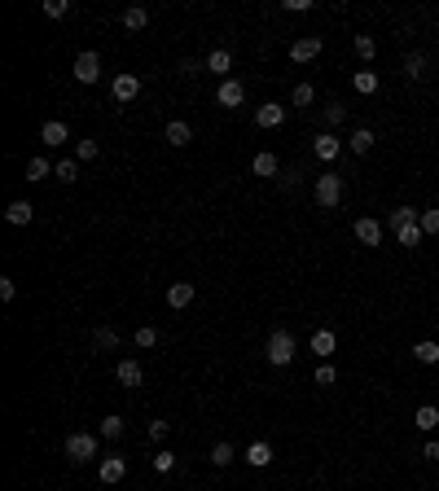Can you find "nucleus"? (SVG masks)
Instances as JSON below:
<instances>
[{"label":"nucleus","instance_id":"f257e3e1","mask_svg":"<svg viewBox=\"0 0 439 491\" xmlns=\"http://www.w3.org/2000/svg\"><path fill=\"white\" fill-rule=\"evenodd\" d=\"M264 355H268V364H272V368H286V364L294 360V333H290V329H272V333H268Z\"/></svg>","mask_w":439,"mask_h":491},{"label":"nucleus","instance_id":"f03ea898","mask_svg":"<svg viewBox=\"0 0 439 491\" xmlns=\"http://www.w3.org/2000/svg\"><path fill=\"white\" fill-rule=\"evenodd\" d=\"M312 198H316V207L334 211L338 202H343V176H338V171H325V176H316V185H312Z\"/></svg>","mask_w":439,"mask_h":491},{"label":"nucleus","instance_id":"7ed1b4c3","mask_svg":"<svg viewBox=\"0 0 439 491\" xmlns=\"http://www.w3.org/2000/svg\"><path fill=\"white\" fill-rule=\"evenodd\" d=\"M66 457L75 461V465H84L97 457V435H88V430H75V435L66 439Z\"/></svg>","mask_w":439,"mask_h":491},{"label":"nucleus","instance_id":"20e7f679","mask_svg":"<svg viewBox=\"0 0 439 491\" xmlns=\"http://www.w3.org/2000/svg\"><path fill=\"white\" fill-rule=\"evenodd\" d=\"M110 92H114V101H119V105H132V101L141 97V79H136V75H114Z\"/></svg>","mask_w":439,"mask_h":491},{"label":"nucleus","instance_id":"39448f33","mask_svg":"<svg viewBox=\"0 0 439 491\" xmlns=\"http://www.w3.org/2000/svg\"><path fill=\"white\" fill-rule=\"evenodd\" d=\"M75 79H79V83H97V79H101V57L92 53V49L75 57Z\"/></svg>","mask_w":439,"mask_h":491},{"label":"nucleus","instance_id":"423d86ee","mask_svg":"<svg viewBox=\"0 0 439 491\" xmlns=\"http://www.w3.org/2000/svg\"><path fill=\"white\" fill-rule=\"evenodd\" d=\"M321 49H325L321 35H303V40L290 44V57H294V62H312V57H321Z\"/></svg>","mask_w":439,"mask_h":491},{"label":"nucleus","instance_id":"0eeeda50","mask_svg":"<svg viewBox=\"0 0 439 491\" xmlns=\"http://www.w3.org/2000/svg\"><path fill=\"white\" fill-rule=\"evenodd\" d=\"M382 237H387V229L378 220H356V242L360 246H382Z\"/></svg>","mask_w":439,"mask_h":491},{"label":"nucleus","instance_id":"6e6552de","mask_svg":"<svg viewBox=\"0 0 439 491\" xmlns=\"http://www.w3.org/2000/svg\"><path fill=\"white\" fill-rule=\"evenodd\" d=\"M216 97H220L224 110H237V105L246 101V88H242L237 79H220V92H216Z\"/></svg>","mask_w":439,"mask_h":491},{"label":"nucleus","instance_id":"1a4fd4ad","mask_svg":"<svg viewBox=\"0 0 439 491\" xmlns=\"http://www.w3.org/2000/svg\"><path fill=\"white\" fill-rule=\"evenodd\" d=\"M123 474H127V461L123 457H105L101 465H97V478H101V483H123Z\"/></svg>","mask_w":439,"mask_h":491},{"label":"nucleus","instance_id":"9d476101","mask_svg":"<svg viewBox=\"0 0 439 491\" xmlns=\"http://www.w3.org/2000/svg\"><path fill=\"white\" fill-rule=\"evenodd\" d=\"M255 123H259V127H281V123H286V105H277V101L259 105V110H255Z\"/></svg>","mask_w":439,"mask_h":491},{"label":"nucleus","instance_id":"9b49d317","mask_svg":"<svg viewBox=\"0 0 439 491\" xmlns=\"http://www.w3.org/2000/svg\"><path fill=\"white\" fill-rule=\"evenodd\" d=\"M312 149H316V158H321V163H334V158H338V149H343V140L334 136V132H321Z\"/></svg>","mask_w":439,"mask_h":491},{"label":"nucleus","instance_id":"f8f14e48","mask_svg":"<svg viewBox=\"0 0 439 491\" xmlns=\"http://www.w3.org/2000/svg\"><path fill=\"white\" fill-rule=\"evenodd\" d=\"M189 303H194V285H189V281H172V285H167V307L181 311V307H189Z\"/></svg>","mask_w":439,"mask_h":491},{"label":"nucleus","instance_id":"ddd939ff","mask_svg":"<svg viewBox=\"0 0 439 491\" xmlns=\"http://www.w3.org/2000/svg\"><path fill=\"white\" fill-rule=\"evenodd\" d=\"M5 220H9V224H18V229H22V224H31V220H35V207H31V202H22V198H18V202H9V207H5Z\"/></svg>","mask_w":439,"mask_h":491},{"label":"nucleus","instance_id":"4468645a","mask_svg":"<svg viewBox=\"0 0 439 491\" xmlns=\"http://www.w3.org/2000/svg\"><path fill=\"white\" fill-rule=\"evenodd\" d=\"M418 220H422V211H413V207H396V211L387 215V229H391V233H400L405 224H418Z\"/></svg>","mask_w":439,"mask_h":491},{"label":"nucleus","instance_id":"2eb2a0df","mask_svg":"<svg viewBox=\"0 0 439 491\" xmlns=\"http://www.w3.org/2000/svg\"><path fill=\"white\" fill-rule=\"evenodd\" d=\"M40 140H44V145H66V140H70V132H66V123L49 118V123L40 127Z\"/></svg>","mask_w":439,"mask_h":491},{"label":"nucleus","instance_id":"dca6fc26","mask_svg":"<svg viewBox=\"0 0 439 491\" xmlns=\"http://www.w3.org/2000/svg\"><path fill=\"white\" fill-rule=\"evenodd\" d=\"M189 140H194V127H189L185 118H172V123H167V145L181 149V145H189Z\"/></svg>","mask_w":439,"mask_h":491},{"label":"nucleus","instance_id":"f3484780","mask_svg":"<svg viewBox=\"0 0 439 491\" xmlns=\"http://www.w3.org/2000/svg\"><path fill=\"white\" fill-rule=\"evenodd\" d=\"M114 377H119V386H141V364L136 360H119V368H114Z\"/></svg>","mask_w":439,"mask_h":491},{"label":"nucleus","instance_id":"a211bd4d","mask_svg":"<svg viewBox=\"0 0 439 491\" xmlns=\"http://www.w3.org/2000/svg\"><path fill=\"white\" fill-rule=\"evenodd\" d=\"M207 70H211V75H220V79H229V70H233V53H229V49H216V53L207 57Z\"/></svg>","mask_w":439,"mask_h":491},{"label":"nucleus","instance_id":"6ab92c4d","mask_svg":"<svg viewBox=\"0 0 439 491\" xmlns=\"http://www.w3.org/2000/svg\"><path fill=\"white\" fill-rule=\"evenodd\" d=\"M351 88L360 92V97H374V92H378V70H356V75H351Z\"/></svg>","mask_w":439,"mask_h":491},{"label":"nucleus","instance_id":"aec40b11","mask_svg":"<svg viewBox=\"0 0 439 491\" xmlns=\"http://www.w3.org/2000/svg\"><path fill=\"white\" fill-rule=\"evenodd\" d=\"M334 346H338V338H334L329 329H316V333H312V351L321 355V360H329V355H334Z\"/></svg>","mask_w":439,"mask_h":491},{"label":"nucleus","instance_id":"412c9836","mask_svg":"<svg viewBox=\"0 0 439 491\" xmlns=\"http://www.w3.org/2000/svg\"><path fill=\"white\" fill-rule=\"evenodd\" d=\"M246 461H251L255 470H264V465H272V448H268L264 439H255L251 448H246Z\"/></svg>","mask_w":439,"mask_h":491},{"label":"nucleus","instance_id":"4be33fe9","mask_svg":"<svg viewBox=\"0 0 439 491\" xmlns=\"http://www.w3.org/2000/svg\"><path fill=\"white\" fill-rule=\"evenodd\" d=\"M413 426H418V430H426V435H431V430L439 426V408H435V404H422V408L413 412Z\"/></svg>","mask_w":439,"mask_h":491},{"label":"nucleus","instance_id":"5701e85b","mask_svg":"<svg viewBox=\"0 0 439 491\" xmlns=\"http://www.w3.org/2000/svg\"><path fill=\"white\" fill-rule=\"evenodd\" d=\"M374 140H378V136H374V127H356L347 145H351V154H369V149H374Z\"/></svg>","mask_w":439,"mask_h":491},{"label":"nucleus","instance_id":"b1692460","mask_svg":"<svg viewBox=\"0 0 439 491\" xmlns=\"http://www.w3.org/2000/svg\"><path fill=\"white\" fill-rule=\"evenodd\" d=\"M251 171H255V176H268V180H272V176H281V163L272 158V154H255Z\"/></svg>","mask_w":439,"mask_h":491},{"label":"nucleus","instance_id":"393cba45","mask_svg":"<svg viewBox=\"0 0 439 491\" xmlns=\"http://www.w3.org/2000/svg\"><path fill=\"white\" fill-rule=\"evenodd\" d=\"M49 176H53V167H49V158H27V180H31V185L49 180Z\"/></svg>","mask_w":439,"mask_h":491},{"label":"nucleus","instance_id":"a878e982","mask_svg":"<svg viewBox=\"0 0 439 491\" xmlns=\"http://www.w3.org/2000/svg\"><path fill=\"white\" fill-rule=\"evenodd\" d=\"M413 360H418V364H439V342H431V338L418 342V346H413Z\"/></svg>","mask_w":439,"mask_h":491},{"label":"nucleus","instance_id":"bb28decb","mask_svg":"<svg viewBox=\"0 0 439 491\" xmlns=\"http://www.w3.org/2000/svg\"><path fill=\"white\" fill-rule=\"evenodd\" d=\"M92 342H97L101 351H114V346H119V329H114V325H97V333H92Z\"/></svg>","mask_w":439,"mask_h":491},{"label":"nucleus","instance_id":"cd10ccee","mask_svg":"<svg viewBox=\"0 0 439 491\" xmlns=\"http://www.w3.org/2000/svg\"><path fill=\"white\" fill-rule=\"evenodd\" d=\"M53 176H57V180H62V185H70V180H79V158H62V163L53 167Z\"/></svg>","mask_w":439,"mask_h":491},{"label":"nucleus","instance_id":"c85d7f7f","mask_svg":"<svg viewBox=\"0 0 439 491\" xmlns=\"http://www.w3.org/2000/svg\"><path fill=\"white\" fill-rule=\"evenodd\" d=\"M422 237H426V233H422V224H405V229L396 233V242L413 250V246H422Z\"/></svg>","mask_w":439,"mask_h":491},{"label":"nucleus","instance_id":"c756f323","mask_svg":"<svg viewBox=\"0 0 439 491\" xmlns=\"http://www.w3.org/2000/svg\"><path fill=\"white\" fill-rule=\"evenodd\" d=\"M145 22H150V14H145V9H141V5L123 9V27H127V31H141V27H145Z\"/></svg>","mask_w":439,"mask_h":491},{"label":"nucleus","instance_id":"7c9ffc66","mask_svg":"<svg viewBox=\"0 0 439 491\" xmlns=\"http://www.w3.org/2000/svg\"><path fill=\"white\" fill-rule=\"evenodd\" d=\"M405 75H409V79H422V75H426V53H409V57H405Z\"/></svg>","mask_w":439,"mask_h":491},{"label":"nucleus","instance_id":"2f4dec72","mask_svg":"<svg viewBox=\"0 0 439 491\" xmlns=\"http://www.w3.org/2000/svg\"><path fill=\"white\" fill-rule=\"evenodd\" d=\"M101 439H123V417H105V421L97 426Z\"/></svg>","mask_w":439,"mask_h":491},{"label":"nucleus","instance_id":"473e14b6","mask_svg":"<svg viewBox=\"0 0 439 491\" xmlns=\"http://www.w3.org/2000/svg\"><path fill=\"white\" fill-rule=\"evenodd\" d=\"M233 457H237L233 443H216V448H211V465H220V470H224V465H233Z\"/></svg>","mask_w":439,"mask_h":491},{"label":"nucleus","instance_id":"72a5a7b5","mask_svg":"<svg viewBox=\"0 0 439 491\" xmlns=\"http://www.w3.org/2000/svg\"><path fill=\"white\" fill-rule=\"evenodd\" d=\"M290 101H294V105H303V110H307V105L316 101V88H312V83H299V88L290 92Z\"/></svg>","mask_w":439,"mask_h":491},{"label":"nucleus","instance_id":"f704fd0d","mask_svg":"<svg viewBox=\"0 0 439 491\" xmlns=\"http://www.w3.org/2000/svg\"><path fill=\"white\" fill-rule=\"evenodd\" d=\"M343 118H347V105H343V101H329V105H325V123H329V127H338Z\"/></svg>","mask_w":439,"mask_h":491},{"label":"nucleus","instance_id":"c9c22d12","mask_svg":"<svg viewBox=\"0 0 439 491\" xmlns=\"http://www.w3.org/2000/svg\"><path fill=\"white\" fill-rule=\"evenodd\" d=\"M97 154H101V149H97V140H79V145H75V158H79V163H92Z\"/></svg>","mask_w":439,"mask_h":491},{"label":"nucleus","instance_id":"e433bc0d","mask_svg":"<svg viewBox=\"0 0 439 491\" xmlns=\"http://www.w3.org/2000/svg\"><path fill=\"white\" fill-rule=\"evenodd\" d=\"M356 53L365 57V62H369V57L378 53V44H374V35H356Z\"/></svg>","mask_w":439,"mask_h":491},{"label":"nucleus","instance_id":"4c0bfd02","mask_svg":"<svg viewBox=\"0 0 439 491\" xmlns=\"http://www.w3.org/2000/svg\"><path fill=\"white\" fill-rule=\"evenodd\" d=\"M44 14H49V18H66L70 14V0H44Z\"/></svg>","mask_w":439,"mask_h":491},{"label":"nucleus","instance_id":"58836bf2","mask_svg":"<svg viewBox=\"0 0 439 491\" xmlns=\"http://www.w3.org/2000/svg\"><path fill=\"white\" fill-rule=\"evenodd\" d=\"M154 342H159V329H154V325H141V329H136V346H154Z\"/></svg>","mask_w":439,"mask_h":491},{"label":"nucleus","instance_id":"ea45409f","mask_svg":"<svg viewBox=\"0 0 439 491\" xmlns=\"http://www.w3.org/2000/svg\"><path fill=\"white\" fill-rule=\"evenodd\" d=\"M154 470H159V474H172V470H176V457H172V452H159V457H154Z\"/></svg>","mask_w":439,"mask_h":491},{"label":"nucleus","instance_id":"a19ab883","mask_svg":"<svg viewBox=\"0 0 439 491\" xmlns=\"http://www.w3.org/2000/svg\"><path fill=\"white\" fill-rule=\"evenodd\" d=\"M422 233H439V211H422Z\"/></svg>","mask_w":439,"mask_h":491},{"label":"nucleus","instance_id":"79ce46f5","mask_svg":"<svg viewBox=\"0 0 439 491\" xmlns=\"http://www.w3.org/2000/svg\"><path fill=\"white\" fill-rule=\"evenodd\" d=\"M334 368H329V364H321V368H316V386H334Z\"/></svg>","mask_w":439,"mask_h":491},{"label":"nucleus","instance_id":"37998d69","mask_svg":"<svg viewBox=\"0 0 439 491\" xmlns=\"http://www.w3.org/2000/svg\"><path fill=\"white\" fill-rule=\"evenodd\" d=\"M14 294H18V285L9 281V277H0V298H5V303H14Z\"/></svg>","mask_w":439,"mask_h":491},{"label":"nucleus","instance_id":"c03bdc74","mask_svg":"<svg viewBox=\"0 0 439 491\" xmlns=\"http://www.w3.org/2000/svg\"><path fill=\"white\" fill-rule=\"evenodd\" d=\"M167 430L172 421H150V439H167Z\"/></svg>","mask_w":439,"mask_h":491},{"label":"nucleus","instance_id":"a18cd8bd","mask_svg":"<svg viewBox=\"0 0 439 491\" xmlns=\"http://www.w3.org/2000/svg\"><path fill=\"white\" fill-rule=\"evenodd\" d=\"M422 457H426V461H439V439L426 443V448H422Z\"/></svg>","mask_w":439,"mask_h":491},{"label":"nucleus","instance_id":"49530a36","mask_svg":"<svg viewBox=\"0 0 439 491\" xmlns=\"http://www.w3.org/2000/svg\"><path fill=\"white\" fill-rule=\"evenodd\" d=\"M286 9L290 14H303V9H312V0H286Z\"/></svg>","mask_w":439,"mask_h":491},{"label":"nucleus","instance_id":"de8ad7c7","mask_svg":"<svg viewBox=\"0 0 439 491\" xmlns=\"http://www.w3.org/2000/svg\"><path fill=\"white\" fill-rule=\"evenodd\" d=\"M198 70H203V66H198L194 57H185V62H181V75H198Z\"/></svg>","mask_w":439,"mask_h":491}]
</instances>
